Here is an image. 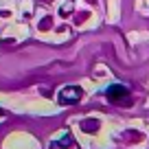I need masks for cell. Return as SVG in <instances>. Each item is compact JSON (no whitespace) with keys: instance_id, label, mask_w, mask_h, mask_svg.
<instances>
[{"instance_id":"cell-1","label":"cell","mask_w":149,"mask_h":149,"mask_svg":"<svg viewBox=\"0 0 149 149\" xmlns=\"http://www.w3.org/2000/svg\"><path fill=\"white\" fill-rule=\"evenodd\" d=\"M81 97H84V92H81V88H77V86H66V88L59 90V97H57V101L61 103V105H74V103H79Z\"/></svg>"},{"instance_id":"cell-2","label":"cell","mask_w":149,"mask_h":149,"mask_svg":"<svg viewBox=\"0 0 149 149\" xmlns=\"http://www.w3.org/2000/svg\"><path fill=\"white\" fill-rule=\"evenodd\" d=\"M107 99H110L112 103H121V99H127V88L121 84H112L110 88L105 90Z\"/></svg>"},{"instance_id":"cell-3","label":"cell","mask_w":149,"mask_h":149,"mask_svg":"<svg viewBox=\"0 0 149 149\" xmlns=\"http://www.w3.org/2000/svg\"><path fill=\"white\" fill-rule=\"evenodd\" d=\"M0 116H5V112H2V110H0Z\"/></svg>"}]
</instances>
